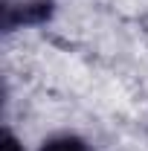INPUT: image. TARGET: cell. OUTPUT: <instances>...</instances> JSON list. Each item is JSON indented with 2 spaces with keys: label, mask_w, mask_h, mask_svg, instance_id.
Masks as SVG:
<instances>
[{
  "label": "cell",
  "mask_w": 148,
  "mask_h": 151,
  "mask_svg": "<svg viewBox=\"0 0 148 151\" xmlns=\"http://www.w3.org/2000/svg\"><path fill=\"white\" fill-rule=\"evenodd\" d=\"M41 151H90V148L78 137H55V139H50Z\"/></svg>",
  "instance_id": "obj_1"
},
{
  "label": "cell",
  "mask_w": 148,
  "mask_h": 151,
  "mask_svg": "<svg viewBox=\"0 0 148 151\" xmlns=\"http://www.w3.org/2000/svg\"><path fill=\"white\" fill-rule=\"evenodd\" d=\"M3 151H18V142H15L12 137H6V145H3Z\"/></svg>",
  "instance_id": "obj_2"
}]
</instances>
